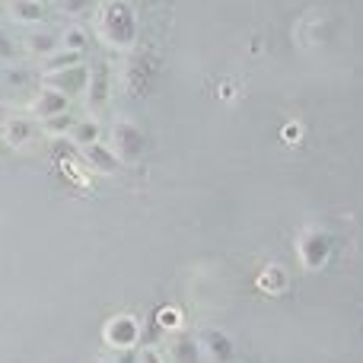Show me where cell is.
I'll return each instance as SVG.
<instances>
[{
  "mask_svg": "<svg viewBox=\"0 0 363 363\" xmlns=\"http://www.w3.org/2000/svg\"><path fill=\"white\" fill-rule=\"evenodd\" d=\"M112 150L118 160H138L144 153V134H140V128L118 121L112 128Z\"/></svg>",
  "mask_w": 363,
  "mask_h": 363,
  "instance_id": "7a4b0ae2",
  "label": "cell"
},
{
  "mask_svg": "<svg viewBox=\"0 0 363 363\" xmlns=\"http://www.w3.org/2000/svg\"><path fill=\"white\" fill-rule=\"evenodd\" d=\"M89 106H102L106 102V96H108V74L106 70H96V74H89Z\"/></svg>",
  "mask_w": 363,
  "mask_h": 363,
  "instance_id": "4fadbf2b",
  "label": "cell"
},
{
  "mask_svg": "<svg viewBox=\"0 0 363 363\" xmlns=\"http://www.w3.org/2000/svg\"><path fill=\"white\" fill-rule=\"evenodd\" d=\"M10 13L19 19V23H38V19L45 16V10H42V4H38V0H13Z\"/></svg>",
  "mask_w": 363,
  "mask_h": 363,
  "instance_id": "7c38bea8",
  "label": "cell"
},
{
  "mask_svg": "<svg viewBox=\"0 0 363 363\" xmlns=\"http://www.w3.org/2000/svg\"><path fill=\"white\" fill-rule=\"evenodd\" d=\"M83 48H86V35L80 29H70L64 35V51H83Z\"/></svg>",
  "mask_w": 363,
  "mask_h": 363,
  "instance_id": "2e32d148",
  "label": "cell"
},
{
  "mask_svg": "<svg viewBox=\"0 0 363 363\" xmlns=\"http://www.w3.org/2000/svg\"><path fill=\"white\" fill-rule=\"evenodd\" d=\"M26 45H29L32 55H42V57L55 55V35H48V32H32Z\"/></svg>",
  "mask_w": 363,
  "mask_h": 363,
  "instance_id": "9a60e30c",
  "label": "cell"
},
{
  "mask_svg": "<svg viewBox=\"0 0 363 363\" xmlns=\"http://www.w3.org/2000/svg\"><path fill=\"white\" fill-rule=\"evenodd\" d=\"M102 35L112 45H131L134 38V16L125 4H112L102 13Z\"/></svg>",
  "mask_w": 363,
  "mask_h": 363,
  "instance_id": "6da1fadb",
  "label": "cell"
},
{
  "mask_svg": "<svg viewBox=\"0 0 363 363\" xmlns=\"http://www.w3.org/2000/svg\"><path fill=\"white\" fill-rule=\"evenodd\" d=\"M45 86H48V89H57V93H64V96L70 99V96L83 93V89L89 86V70L83 67V64H77V67L45 74Z\"/></svg>",
  "mask_w": 363,
  "mask_h": 363,
  "instance_id": "3957f363",
  "label": "cell"
},
{
  "mask_svg": "<svg viewBox=\"0 0 363 363\" xmlns=\"http://www.w3.org/2000/svg\"><path fill=\"white\" fill-rule=\"evenodd\" d=\"M198 345H201V354L211 363H233V341L220 328H204L198 335Z\"/></svg>",
  "mask_w": 363,
  "mask_h": 363,
  "instance_id": "277c9868",
  "label": "cell"
},
{
  "mask_svg": "<svg viewBox=\"0 0 363 363\" xmlns=\"http://www.w3.org/2000/svg\"><path fill=\"white\" fill-rule=\"evenodd\" d=\"M0 138H4L6 147H23V144H29V138H32V121H29V118H6V121H4V131H0Z\"/></svg>",
  "mask_w": 363,
  "mask_h": 363,
  "instance_id": "30bf717a",
  "label": "cell"
},
{
  "mask_svg": "<svg viewBox=\"0 0 363 363\" xmlns=\"http://www.w3.org/2000/svg\"><path fill=\"white\" fill-rule=\"evenodd\" d=\"M70 140H74V147H83V150L99 144V125L96 121H77L74 131H70Z\"/></svg>",
  "mask_w": 363,
  "mask_h": 363,
  "instance_id": "8fae6325",
  "label": "cell"
},
{
  "mask_svg": "<svg viewBox=\"0 0 363 363\" xmlns=\"http://www.w3.org/2000/svg\"><path fill=\"white\" fill-rule=\"evenodd\" d=\"M83 160H86L93 169H99V172H115V169H118V163H121V160L115 157L112 147H106V144L86 147V150H83Z\"/></svg>",
  "mask_w": 363,
  "mask_h": 363,
  "instance_id": "9c48e42d",
  "label": "cell"
},
{
  "mask_svg": "<svg viewBox=\"0 0 363 363\" xmlns=\"http://www.w3.org/2000/svg\"><path fill=\"white\" fill-rule=\"evenodd\" d=\"M0 57H6V61H10V57H13V45L6 42L4 35H0Z\"/></svg>",
  "mask_w": 363,
  "mask_h": 363,
  "instance_id": "e0dca14e",
  "label": "cell"
},
{
  "mask_svg": "<svg viewBox=\"0 0 363 363\" xmlns=\"http://www.w3.org/2000/svg\"><path fill=\"white\" fill-rule=\"evenodd\" d=\"M138 335H140V328H138V322L131 319V315H115L112 322L106 325V338H108V345H115V347H131L134 341H138Z\"/></svg>",
  "mask_w": 363,
  "mask_h": 363,
  "instance_id": "8992f818",
  "label": "cell"
},
{
  "mask_svg": "<svg viewBox=\"0 0 363 363\" xmlns=\"http://www.w3.org/2000/svg\"><path fill=\"white\" fill-rule=\"evenodd\" d=\"M169 351H172V360H176V363H201V360H204L198 338H194V335H185V332H179L176 338H172Z\"/></svg>",
  "mask_w": 363,
  "mask_h": 363,
  "instance_id": "ba28073f",
  "label": "cell"
},
{
  "mask_svg": "<svg viewBox=\"0 0 363 363\" xmlns=\"http://www.w3.org/2000/svg\"><path fill=\"white\" fill-rule=\"evenodd\" d=\"M0 150H4V147H0Z\"/></svg>",
  "mask_w": 363,
  "mask_h": 363,
  "instance_id": "ffe728a7",
  "label": "cell"
},
{
  "mask_svg": "<svg viewBox=\"0 0 363 363\" xmlns=\"http://www.w3.org/2000/svg\"><path fill=\"white\" fill-rule=\"evenodd\" d=\"M300 252H303V264H306V268H322V264L328 262L332 242H328V236H322V233H306V239L300 242Z\"/></svg>",
  "mask_w": 363,
  "mask_h": 363,
  "instance_id": "52a82bcc",
  "label": "cell"
},
{
  "mask_svg": "<svg viewBox=\"0 0 363 363\" xmlns=\"http://www.w3.org/2000/svg\"><path fill=\"white\" fill-rule=\"evenodd\" d=\"M77 64H80V51H61V55H48V57H45V74L77 67Z\"/></svg>",
  "mask_w": 363,
  "mask_h": 363,
  "instance_id": "5bb4252c",
  "label": "cell"
},
{
  "mask_svg": "<svg viewBox=\"0 0 363 363\" xmlns=\"http://www.w3.org/2000/svg\"><path fill=\"white\" fill-rule=\"evenodd\" d=\"M4 80H10V83H23V74H19V70H6Z\"/></svg>",
  "mask_w": 363,
  "mask_h": 363,
  "instance_id": "ac0fdd59",
  "label": "cell"
},
{
  "mask_svg": "<svg viewBox=\"0 0 363 363\" xmlns=\"http://www.w3.org/2000/svg\"><path fill=\"white\" fill-rule=\"evenodd\" d=\"M140 363H160V360H157V354H153V351H147V354H144V360H140Z\"/></svg>",
  "mask_w": 363,
  "mask_h": 363,
  "instance_id": "d6986e66",
  "label": "cell"
},
{
  "mask_svg": "<svg viewBox=\"0 0 363 363\" xmlns=\"http://www.w3.org/2000/svg\"><path fill=\"white\" fill-rule=\"evenodd\" d=\"M32 115L42 121H51V118H57V115H67V96L45 86L42 93L32 99Z\"/></svg>",
  "mask_w": 363,
  "mask_h": 363,
  "instance_id": "5b68a950",
  "label": "cell"
}]
</instances>
